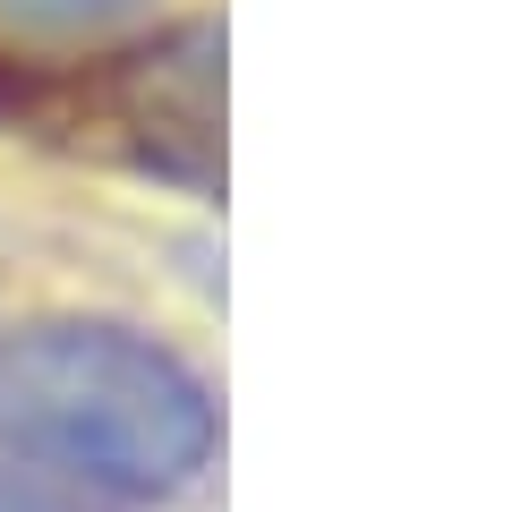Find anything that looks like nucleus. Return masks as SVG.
Segmentation results:
<instances>
[{
  "label": "nucleus",
  "instance_id": "nucleus-1",
  "mask_svg": "<svg viewBox=\"0 0 512 512\" xmlns=\"http://www.w3.org/2000/svg\"><path fill=\"white\" fill-rule=\"evenodd\" d=\"M222 410L120 316L0 333V512H154L214 470Z\"/></svg>",
  "mask_w": 512,
  "mask_h": 512
},
{
  "label": "nucleus",
  "instance_id": "nucleus-2",
  "mask_svg": "<svg viewBox=\"0 0 512 512\" xmlns=\"http://www.w3.org/2000/svg\"><path fill=\"white\" fill-rule=\"evenodd\" d=\"M103 128H120V146L154 180L214 188L222 180V26L188 18L128 43L103 77Z\"/></svg>",
  "mask_w": 512,
  "mask_h": 512
},
{
  "label": "nucleus",
  "instance_id": "nucleus-3",
  "mask_svg": "<svg viewBox=\"0 0 512 512\" xmlns=\"http://www.w3.org/2000/svg\"><path fill=\"white\" fill-rule=\"evenodd\" d=\"M137 9L146 0H0V18L35 26V35H94V26H120Z\"/></svg>",
  "mask_w": 512,
  "mask_h": 512
},
{
  "label": "nucleus",
  "instance_id": "nucleus-4",
  "mask_svg": "<svg viewBox=\"0 0 512 512\" xmlns=\"http://www.w3.org/2000/svg\"><path fill=\"white\" fill-rule=\"evenodd\" d=\"M26 120H43V86L0 52V128H26Z\"/></svg>",
  "mask_w": 512,
  "mask_h": 512
}]
</instances>
